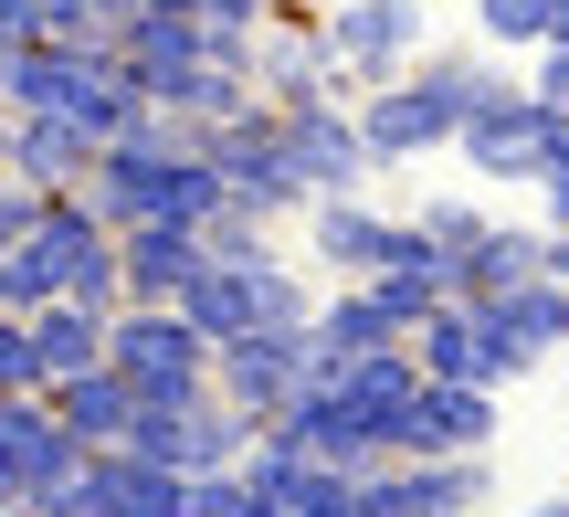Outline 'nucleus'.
<instances>
[{
  "instance_id": "obj_11",
  "label": "nucleus",
  "mask_w": 569,
  "mask_h": 517,
  "mask_svg": "<svg viewBox=\"0 0 569 517\" xmlns=\"http://www.w3.org/2000/svg\"><path fill=\"white\" fill-rule=\"evenodd\" d=\"M32 517H190V476L127 455V444H96V455L74 465V486H63L53 507H32Z\"/></svg>"
},
{
  "instance_id": "obj_29",
  "label": "nucleus",
  "mask_w": 569,
  "mask_h": 517,
  "mask_svg": "<svg viewBox=\"0 0 569 517\" xmlns=\"http://www.w3.org/2000/svg\"><path fill=\"white\" fill-rule=\"evenodd\" d=\"M32 211H42V190H21V180H0V253L32 232Z\"/></svg>"
},
{
  "instance_id": "obj_2",
  "label": "nucleus",
  "mask_w": 569,
  "mask_h": 517,
  "mask_svg": "<svg viewBox=\"0 0 569 517\" xmlns=\"http://www.w3.org/2000/svg\"><path fill=\"white\" fill-rule=\"evenodd\" d=\"M0 307L11 317H42V307H127L117 296V232L84 190H53L32 211L11 253H0Z\"/></svg>"
},
{
  "instance_id": "obj_32",
  "label": "nucleus",
  "mask_w": 569,
  "mask_h": 517,
  "mask_svg": "<svg viewBox=\"0 0 569 517\" xmlns=\"http://www.w3.org/2000/svg\"><path fill=\"white\" fill-rule=\"evenodd\" d=\"M549 275H559V286H569V232H549Z\"/></svg>"
},
{
  "instance_id": "obj_17",
  "label": "nucleus",
  "mask_w": 569,
  "mask_h": 517,
  "mask_svg": "<svg viewBox=\"0 0 569 517\" xmlns=\"http://www.w3.org/2000/svg\"><path fill=\"white\" fill-rule=\"evenodd\" d=\"M475 328H486V338H496V359L528 380L549 349H569V286H559V275H528V286L486 296V307H475Z\"/></svg>"
},
{
  "instance_id": "obj_36",
  "label": "nucleus",
  "mask_w": 569,
  "mask_h": 517,
  "mask_svg": "<svg viewBox=\"0 0 569 517\" xmlns=\"http://www.w3.org/2000/svg\"><path fill=\"white\" fill-rule=\"evenodd\" d=\"M274 11H284V0H274Z\"/></svg>"
},
{
  "instance_id": "obj_14",
  "label": "nucleus",
  "mask_w": 569,
  "mask_h": 517,
  "mask_svg": "<svg viewBox=\"0 0 569 517\" xmlns=\"http://www.w3.org/2000/svg\"><path fill=\"white\" fill-rule=\"evenodd\" d=\"M453 148H465L486 180H538V159H549V106H538L528 84H496V96L465 117Z\"/></svg>"
},
{
  "instance_id": "obj_28",
  "label": "nucleus",
  "mask_w": 569,
  "mask_h": 517,
  "mask_svg": "<svg viewBox=\"0 0 569 517\" xmlns=\"http://www.w3.org/2000/svg\"><path fill=\"white\" fill-rule=\"evenodd\" d=\"M538 106H569V42H538V74H528Z\"/></svg>"
},
{
  "instance_id": "obj_1",
  "label": "nucleus",
  "mask_w": 569,
  "mask_h": 517,
  "mask_svg": "<svg viewBox=\"0 0 569 517\" xmlns=\"http://www.w3.org/2000/svg\"><path fill=\"white\" fill-rule=\"evenodd\" d=\"M84 201L106 211V232H148V222H169V232H211V222L232 211V190H222V169L201 159V138H190L180 117H159V106H148L127 138L96 148V180H84Z\"/></svg>"
},
{
  "instance_id": "obj_24",
  "label": "nucleus",
  "mask_w": 569,
  "mask_h": 517,
  "mask_svg": "<svg viewBox=\"0 0 569 517\" xmlns=\"http://www.w3.org/2000/svg\"><path fill=\"white\" fill-rule=\"evenodd\" d=\"M359 349H401V317L380 307V286H338L317 307V359H359Z\"/></svg>"
},
{
  "instance_id": "obj_31",
  "label": "nucleus",
  "mask_w": 569,
  "mask_h": 517,
  "mask_svg": "<svg viewBox=\"0 0 569 517\" xmlns=\"http://www.w3.org/2000/svg\"><path fill=\"white\" fill-rule=\"evenodd\" d=\"M549 232H569V180H549Z\"/></svg>"
},
{
  "instance_id": "obj_13",
  "label": "nucleus",
  "mask_w": 569,
  "mask_h": 517,
  "mask_svg": "<svg viewBox=\"0 0 569 517\" xmlns=\"http://www.w3.org/2000/svg\"><path fill=\"white\" fill-rule=\"evenodd\" d=\"M306 370H317V328H253V338H222L211 349V391L232 412H253V422H274L306 391Z\"/></svg>"
},
{
  "instance_id": "obj_30",
  "label": "nucleus",
  "mask_w": 569,
  "mask_h": 517,
  "mask_svg": "<svg viewBox=\"0 0 569 517\" xmlns=\"http://www.w3.org/2000/svg\"><path fill=\"white\" fill-rule=\"evenodd\" d=\"M569 180V106H549V159H538V190Z\"/></svg>"
},
{
  "instance_id": "obj_33",
  "label": "nucleus",
  "mask_w": 569,
  "mask_h": 517,
  "mask_svg": "<svg viewBox=\"0 0 569 517\" xmlns=\"http://www.w3.org/2000/svg\"><path fill=\"white\" fill-rule=\"evenodd\" d=\"M138 11H201V0H138Z\"/></svg>"
},
{
  "instance_id": "obj_18",
  "label": "nucleus",
  "mask_w": 569,
  "mask_h": 517,
  "mask_svg": "<svg viewBox=\"0 0 569 517\" xmlns=\"http://www.w3.org/2000/svg\"><path fill=\"white\" fill-rule=\"evenodd\" d=\"M0 180H21V190H84L96 180V138L84 127H63V117H11L0 127Z\"/></svg>"
},
{
  "instance_id": "obj_22",
  "label": "nucleus",
  "mask_w": 569,
  "mask_h": 517,
  "mask_svg": "<svg viewBox=\"0 0 569 517\" xmlns=\"http://www.w3.org/2000/svg\"><path fill=\"white\" fill-rule=\"evenodd\" d=\"M106 338H117V307H42L32 317V359H42V391L74 370H106Z\"/></svg>"
},
{
  "instance_id": "obj_9",
  "label": "nucleus",
  "mask_w": 569,
  "mask_h": 517,
  "mask_svg": "<svg viewBox=\"0 0 569 517\" xmlns=\"http://www.w3.org/2000/svg\"><path fill=\"white\" fill-rule=\"evenodd\" d=\"M84 455H96V444L63 434L42 391L0 401V507H53L63 486H74V465H84Z\"/></svg>"
},
{
  "instance_id": "obj_3",
  "label": "nucleus",
  "mask_w": 569,
  "mask_h": 517,
  "mask_svg": "<svg viewBox=\"0 0 569 517\" xmlns=\"http://www.w3.org/2000/svg\"><path fill=\"white\" fill-rule=\"evenodd\" d=\"M180 317L211 338V349H222V338H253V328H317V296L274 265L264 222L222 211V222H211V265L180 286Z\"/></svg>"
},
{
  "instance_id": "obj_27",
  "label": "nucleus",
  "mask_w": 569,
  "mask_h": 517,
  "mask_svg": "<svg viewBox=\"0 0 569 517\" xmlns=\"http://www.w3.org/2000/svg\"><path fill=\"white\" fill-rule=\"evenodd\" d=\"M422 232H432V253H443V265H465V253L486 243V211H475V201H432Z\"/></svg>"
},
{
  "instance_id": "obj_12",
  "label": "nucleus",
  "mask_w": 569,
  "mask_h": 517,
  "mask_svg": "<svg viewBox=\"0 0 569 517\" xmlns=\"http://www.w3.org/2000/svg\"><path fill=\"white\" fill-rule=\"evenodd\" d=\"M348 507L359 517H475L486 507V455H390L369 465L359 486H348Z\"/></svg>"
},
{
  "instance_id": "obj_23",
  "label": "nucleus",
  "mask_w": 569,
  "mask_h": 517,
  "mask_svg": "<svg viewBox=\"0 0 569 517\" xmlns=\"http://www.w3.org/2000/svg\"><path fill=\"white\" fill-rule=\"evenodd\" d=\"M53 422L63 434H84V444H127V422H138V391H127L117 370H74V380H53Z\"/></svg>"
},
{
  "instance_id": "obj_5",
  "label": "nucleus",
  "mask_w": 569,
  "mask_h": 517,
  "mask_svg": "<svg viewBox=\"0 0 569 517\" xmlns=\"http://www.w3.org/2000/svg\"><path fill=\"white\" fill-rule=\"evenodd\" d=\"M106 370L138 391V412H169V401H201L211 391V338L190 328L180 307H117Z\"/></svg>"
},
{
  "instance_id": "obj_16",
  "label": "nucleus",
  "mask_w": 569,
  "mask_h": 517,
  "mask_svg": "<svg viewBox=\"0 0 569 517\" xmlns=\"http://www.w3.org/2000/svg\"><path fill=\"white\" fill-rule=\"evenodd\" d=\"M317 42H327V63H338V74L390 84V74L411 63V42H422V11H411V0H359V11H327Z\"/></svg>"
},
{
  "instance_id": "obj_34",
  "label": "nucleus",
  "mask_w": 569,
  "mask_h": 517,
  "mask_svg": "<svg viewBox=\"0 0 569 517\" xmlns=\"http://www.w3.org/2000/svg\"><path fill=\"white\" fill-rule=\"evenodd\" d=\"M528 517H569V497H559V507H528Z\"/></svg>"
},
{
  "instance_id": "obj_6",
  "label": "nucleus",
  "mask_w": 569,
  "mask_h": 517,
  "mask_svg": "<svg viewBox=\"0 0 569 517\" xmlns=\"http://www.w3.org/2000/svg\"><path fill=\"white\" fill-rule=\"evenodd\" d=\"M253 444H264V422H253V412H232L222 391L169 401V412H138V422H127V455L169 465V476H232Z\"/></svg>"
},
{
  "instance_id": "obj_8",
  "label": "nucleus",
  "mask_w": 569,
  "mask_h": 517,
  "mask_svg": "<svg viewBox=\"0 0 569 517\" xmlns=\"http://www.w3.org/2000/svg\"><path fill=\"white\" fill-rule=\"evenodd\" d=\"M201 159L222 169V190H232V211L243 222H284V211L306 201L296 190V169H284V127H274V106H253V117H222V127H201Z\"/></svg>"
},
{
  "instance_id": "obj_10",
  "label": "nucleus",
  "mask_w": 569,
  "mask_h": 517,
  "mask_svg": "<svg viewBox=\"0 0 569 517\" xmlns=\"http://www.w3.org/2000/svg\"><path fill=\"white\" fill-rule=\"evenodd\" d=\"M274 127H284V169H296V190L306 201H359L369 190V138H359V117H348L338 96H317V106H274Z\"/></svg>"
},
{
  "instance_id": "obj_4",
  "label": "nucleus",
  "mask_w": 569,
  "mask_h": 517,
  "mask_svg": "<svg viewBox=\"0 0 569 517\" xmlns=\"http://www.w3.org/2000/svg\"><path fill=\"white\" fill-rule=\"evenodd\" d=\"M486 96H496L486 63L432 53V63H411V74H390V84H369V96H359V138H369V159H432V148L465 138V117Z\"/></svg>"
},
{
  "instance_id": "obj_35",
  "label": "nucleus",
  "mask_w": 569,
  "mask_h": 517,
  "mask_svg": "<svg viewBox=\"0 0 569 517\" xmlns=\"http://www.w3.org/2000/svg\"><path fill=\"white\" fill-rule=\"evenodd\" d=\"M0 517H32V507H0Z\"/></svg>"
},
{
  "instance_id": "obj_20",
  "label": "nucleus",
  "mask_w": 569,
  "mask_h": 517,
  "mask_svg": "<svg viewBox=\"0 0 569 517\" xmlns=\"http://www.w3.org/2000/svg\"><path fill=\"white\" fill-rule=\"evenodd\" d=\"M411 359H422V380H475V391H507V380H517L507 359H496V338L475 328L465 296H443V307L411 328Z\"/></svg>"
},
{
  "instance_id": "obj_21",
  "label": "nucleus",
  "mask_w": 569,
  "mask_h": 517,
  "mask_svg": "<svg viewBox=\"0 0 569 517\" xmlns=\"http://www.w3.org/2000/svg\"><path fill=\"white\" fill-rule=\"evenodd\" d=\"M528 275H549V232H517V222H486V243L453 265V296L465 307H486V296L528 286Z\"/></svg>"
},
{
  "instance_id": "obj_26",
  "label": "nucleus",
  "mask_w": 569,
  "mask_h": 517,
  "mask_svg": "<svg viewBox=\"0 0 569 517\" xmlns=\"http://www.w3.org/2000/svg\"><path fill=\"white\" fill-rule=\"evenodd\" d=\"M21 391H42V359H32V317H11V307H0V401H21Z\"/></svg>"
},
{
  "instance_id": "obj_15",
  "label": "nucleus",
  "mask_w": 569,
  "mask_h": 517,
  "mask_svg": "<svg viewBox=\"0 0 569 517\" xmlns=\"http://www.w3.org/2000/svg\"><path fill=\"white\" fill-rule=\"evenodd\" d=\"M496 444V391H475V380H422L401 412V434H390V455H486Z\"/></svg>"
},
{
  "instance_id": "obj_25",
  "label": "nucleus",
  "mask_w": 569,
  "mask_h": 517,
  "mask_svg": "<svg viewBox=\"0 0 569 517\" xmlns=\"http://www.w3.org/2000/svg\"><path fill=\"white\" fill-rule=\"evenodd\" d=\"M475 21H486V42H517V53H538L559 21V0H475Z\"/></svg>"
},
{
  "instance_id": "obj_19",
  "label": "nucleus",
  "mask_w": 569,
  "mask_h": 517,
  "mask_svg": "<svg viewBox=\"0 0 569 517\" xmlns=\"http://www.w3.org/2000/svg\"><path fill=\"white\" fill-rule=\"evenodd\" d=\"M201 265H211V232H169V222L117 232V296L127 307H180V286Z\"/></svg>"
},
{
  "instance_id": "obj_7",
  "label": "nucleus",
  "mask_w": 569,
  "mask_h": 517,
  "mask_svg": "<svg viewBox=\"0 0 569 517\" xmlns=\"http://www.w3.org/2000/svg\"><path fill=\"white\" fill-rule=\"evenodd\" d=\"M106 42H117V63L138 74V96L159 106V117H190V96H201V74H211L201 11H127Z\"/></svg>"
}]
</instances>
